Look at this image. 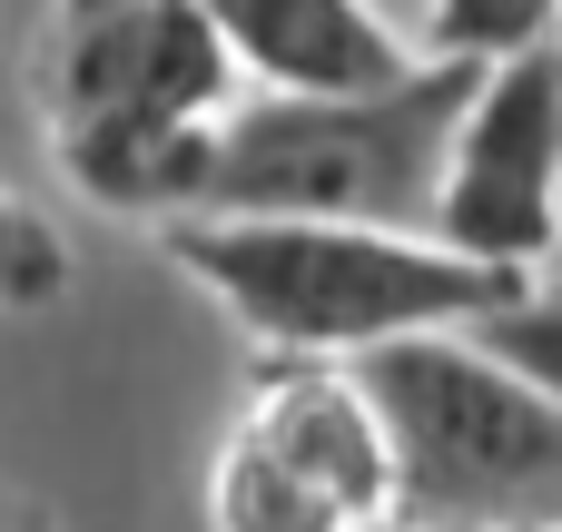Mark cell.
<instances>
[{"mask_svg": "<svg viewBox=\"0 0 562 532\" xmlns=\"http://www.w3.org/2000/svg\"><path fill=\"white\" fill-rule=\"evenodd\" d=\"M366 532H562V523H366Z\"/></svg>", "mask_w": 562, "mask_h": 532, "instance_id": "12", "label": "cell"}, {"mask_svg": "<svg viewBox=\"0 0 562 532\" xmlns=\"http://www.w3.org/2000/svg\"><path fill=\"white\" fill-rule=\"evenodd\" d=\"M158 257L198 276L267 355H366L395 336L474 326L533 276L474 267L415 227H336V217H158Z\"/></svg>", "mask_w": 562, "mask_h": 532, "instance_id": "1", "label": "cell"}, {"mask_svg": "<svg viewBox=\"0 0 562 532\" xmlns=\"http://www.w3.org/2000/svg\"><path fill=\"white\" fill-rule=\"evenodd\" d=\"M474 89V59H415L385 89H237L207 138V178L188 217H336V227H415L435 207L445 128Z\"/></svg>", "mask_w": 562, "mask_h": 532, "instance_id": "3", "label": "cell"}, {"mask_svg": "<svg viewBox=\"0 0 562 532\" xmlns=\"http://www.w3.org/2000/svg\"><path fill=\"white\" fill-rule=\"evenodd\" d=\"M0 532H49V523H40L30 503H10V494H0Z\"/></svg>", "mask_w": 562, "mask_h": 532, "instance_id": "13", "label": "cell"}, {"mask_svg": "<svg viewBox=\"0 0 562 532\" xmlns=\"http://www.w3.org/2000/svg\"><path fill=\"white\" fill-rule=\"evenodd\" d=\"M425 237L504 276H533L562 247V39L474 69L445 128Z\"/></svg>", "mask_w": 562, "mask_h": 532, "instance_id": "5", "label": "cell"}, {"mask_svg": "<svg viewBox=\"0 0 562 532\" xmlns=\"http://www.w3.org/2000/svg\"><path fill=\"white\" fill-rule=\"evenodd\" d=\"M562 30V0H425V59H514Z\"/></svg>", "mask_w": 562, "mask_h": 532, "instance_id": "9", "label": "cell"}, {"mask_svg": "<svg viewBox=\"0 0 562 532\" xmlns=\"http://www.w3.org/2000/svg\"><path fill=\"white\" fill-rule=\"evenodd\" d=\"M198 10L247 89L336 99V89H385L415 69V39L375 0H198Z\"/></svg>", "mask_w": 562, "mask_h": 532, "instance_id": "7", "label": "cell"}, {"mask_svg": "<svg viewBox=\"0 0 562 532\" xmlns=\"http://www.w3.org/2000/svg\"><path fill=\"white\" fill-rule=\"evenodd\" d=\"M464 336H474L494 365H514L524 385H543V395L562 405V286H524V296L484 306Z\"/></svg>", "mask_w": 562, "mask_h": 532, "instance_id": "11", "label": "cell"}, {"mask_svg": "<svg viewBox=\"0 0 562 532\" xmlns=\"http://www.w3.org/2000/svg\"><path fill=\"white\" fill-rule=\"evenodd\" d=\"M346 532L385 523V425L356 385V365L336 355H277V375L257 385V405L237 415Z\"/></svg>", "mask_w": 562, "mask_h": 532, "instance_id": "6", "label": "cell"}, {"mask_svg": "<svg viewBox=\"0 0 562 532\" xmlns=\"http://www.w3.org/2000/svg\"><path fill=\"white\" fill-rule=\"evenodd\" d=\"M237 59L198 0H59L49 39V148L89 207L188 217L207 138L237 109Z\"/></svg>", "mask_w": 562, "mask_h": 532, "instance_id": "2", "label": "cell"}, {"mask_svg": "<svg viewBox=\"0 0 562 532\" xmlns=\"http://www.w3.org/2000/svg\"><path fill=\"white\" fill-rule=\"evenodd\" d=\"M346 365L385 425V523H562V405L464 326Z\"/></svg>", "mask_w": 562, "mask_h": 532, "instance_id": "4", "label": "cell"}, {"mask_svg": "<svg viewBox=\"0 0 562 532\" xmlns=\"http://www.w3.org/2000/svg\"><path fill=\"white\" fill-rule=\"evenodd\" d=\"M69 276H79L69 237H59L30 197H10V188H0V316H40V306H59V296H69Z\"/></svg>", "mask_w": 562, "mask_h": 532, "instance_id": "10", "label": "cell"}, {"mask_svg": "<svg viewBox=\"0 0 562 532\" xmlns=\"http://www.w3.org/2000/svg\"><path fill=\"white\" fill-rule=\"evenodd\" d=\"M207 523H217V532H346L306 484H296V474H286V464H277V454H267V444H257V434H247V425L217 444Z\"/></svg>", "mask_w": 562, "mask_h": 532, "instance_id": "8", "label": "cell"}]
</instances>
